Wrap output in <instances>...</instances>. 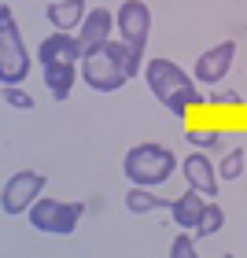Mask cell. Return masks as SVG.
<instances>
[{"mask_svg":"<svg viewBox=\"0 0 247 258\" xmlns=\"http://www.w3.org/2000/svg\"><path fill=\"white\" fill-rule=\"evenodd\" d=\"M181 162L166 144H155V140H144V144H133L122 159V173L129 184H140V188H159L173 177Z\"/></svg>","mask_w":247,"mask_h":258,"instance_id":"277c9868","label":"cell"},{"mask_svg":"<svg viewBox=\"0 0 247 258\" xmlns=\"http://www.w3.org/2000/svg\"><path fill=\"white\" fill-rule=\"evenodd\" d=\"M26 74H30V52L22 44V30L11 15V4H0V81L22 85Z\"/></svg>","mask_w":247,"mask_h":258,"instance_id":"5b68a950","label":"cell"},{"mask_svg":"<svg viewBox=\"0 0 247 258\" xmlns=\"http://www.w3.org/2000/svg\"><path fill=\"white\" fill-rule=\"evenodd\" d=\"M221 225H225V210H221L214 199H207V210H203V218H199V225H196L192 236L207 240V236H214V232H221Z\"/></svg>","mask_w":247,"mask_h":258,"instance_id":"9a60e30c","label":"cell"},{"mask_svg":"<svg viewBox=\"0 0 247 258\" xmlns=\"http://www.w3.org/2000/svg\"><path fill=\"white\" fill-rule=\"evenodd\" d=\"M243 166H247V151L243 148H229L225 155H221V162H218V177L221 181H236L243 173Z\"/></svg>","mask_w":247,"mask_h":258,"instance_id":"2e32d148","label":"cell"},{"mask_svg":"<svg viewBox=\"0 0 247 258\" xmlns=\"http://www.w3.org/2000/svg\"><path fill=\"white\" fill-rule=\"evenodd\" d=\"M184 140L192 144L196 151H214V148H221V133L218 129H184Z\"/></svg>","mask_w":247,"mask_h":258,"instance_id":"e0dca14e","label":"cell"},{"mask_svg":"<svg viewBox=\"0 0 247 258\" xmlns=\"http://www.w3.org/2000/svg\"><path fill=\"white\" fill-rule=\"evenodd\" d=\"M44 184H48L44 173H37V170H15L4 181V192H0V207H4V214L8 218L30 214V207L44 196Z\"/></svg>","mask_w":247,"mask_h":258,"instance_id":"52a82bcc","label":"cell"},{"mask_svg":"<svg viewBox=\"0 0 247 258\" xmlns=\"http://www.w3.org/2000/svg\"><path fill=\"white\" fill-rule=\"evenodd\" d=\"M4 103L15 111H33V96L22 85H4Z\"/></svg>","mask_w":247,"mask_h":258,"instance_id":"ac0fdd59","label":"cell"},{"mask_svg":"<svg viewBox=\"0 0 247 258\" xmlns=\"http://www.w3.org/2000/svg\"><path fill=\"white\" fill-rule=\"evenodd\" d=\"M181 173H184V181H188V188H196V192H203L207 199H214L218 196V166L210 162L203 151H188V155L181 159Z\"/></svg>","mask_w":247,"mask_h":258,"instance_id":"30bf717a","label":"cell"},{"mask_svg":"<svg viewBox=\"0 0 247 258\" xmlns=\"http://www.w3.org/2000/svg\"><path fill=\"white\" fill-rule=\"evenodd\" d=\"M170 258H199V251H196V240L188 236V232L173 236V240H170Z\"/></svg>","mask_w":247,"mask_h":258,"instance_id":"d6986e66","label":"cell"},{"mask_svg":"<svg viewBox=\"0 0 247 258\" xmlns=\"http://www.w3.org/2000/svg\"><path fill=\"white\" fill-rule=\"evenodd\" d=\"M81 55H85V44L78 41V33L55 30L41 41L37 63H41V74H44V85H48L52 100L63 103L74 92V81L81 78Z\"/></svg>","mask_w":247,"mask_h":258,"instance_id":"3957f363","label":"cell"},{"mask_svg":"<svg viewBox=\"0 0 247 258\" xmlns=\"http://www.w3.org/2000/svg\"><path fill=\"white\" fill-rule=\"evenodd\" d=\"M85 15H89L85 0H55V4L44 8V19H48L55 30H63V33H74L81 22H85Z\"/></svg>","mask_w":247,"mask_h":258,"instance_id":"4fadbf2b","label":"cell"},{"mask_svg":"<svg viewBox=\"0 0 247 258\" xmlns=\"http://www.w3.org/2000/svg\"><path fill=\"white\" fill-rule=\"evenodd\" d=\"M114 33H118V19H114V11L111 8H89L85 22L78 26V41L85 44V48H92V44L111 41Z\"/></svg>","mask_w":247,"mask_h":258,"instance_id":"8fae6325","label":"cell"},{"mask_svg":"<svg viewBox=\"0 0 247 258\" xmlns=\"http://www.w3.org/2000/svg\"><path fill=\"white\" fill-rule=\"evenodd\" d=\"M221 258H236V254H229V251H225V254H221Z\"/></svg>","mask_w":247,"mask_h":258,"instance_id":"44dd1931","label":"cell"},{"mask_svg":"<svg viewBox=\"0 0 247 258\" xmlns=\"http://www.w3.org/2000/svg\"><path fill=\"white\" fill-rule=\"evenodd\" d=\"M30 225L44 232V236H70L81 225V203H67V199H48L41 196L30 207Z\"/></svg>","mask_w":247,"mask_h":258,"instance_id":"8992f818","label":"cell"},{"mask_svg":"<svg viewBox=\"0 0 247 258\" xmlns=\"http://www.w3.org/2000/svg\"><path fill=\"white\" fill-rule=\"evenodd\" d=\"M207 103H214V107H240L243 103V96L236 89H225V92H210L207 96Z\"/></svg>","mask_w":247,"mask_h":258,"instance_id":"ffe728a7","label":"cell"},{"mask_svg":"<svg viewBox=\"0 0 247 258\" xmlns=\"http://www.w3.org/2000/svg\"><path fill=\"white\" fill-rule=\"evenodd\" d=\"M173 199H159L151 188H140V184H129L126 192V210L129 214H151V210H170Z\"/></svg>","mask_w":247,"mask_h":258,"instance_id":"5bb4252c","label":"cell"},{"mask_svg":"<svg viewBox=\"0 0 247 258\" xmlns=\"http://www.w3.org/2000/svg\"><path fill=\"white\" fill-rule=\"evenodd\" d=\"M140 70H144V63H140L118 37H111L103 44H92V48H85V55H81V81H85L92 92H118Z\"/></svg>","mask_w":247,"mask_h":258,"instance_id":"6da1fadb","label":"cell"},{"mask_svg":"<svg viewBox=\"0 0 247 258\" xmlns=\"http://www.w3.org/2000/svg\"><path fill=\"white\" fill-rule=\"evenodd\" d=\"M203 210H207V196L196 192V188H184V192L170 203V218H173V225H177L181 232H196Z\"/></svg>","mask_w":247,"mask_h":258,"instance_id":"7c38bea8","label":"cell"},{"mask_svg":"<svg viewBox=\"0 0 247 258\" xmlns=\"http://www.w3.org/2000/svg\"><path fill=\"white\" fill-rule=\"evenodd\" d=\"M144 81H148L151 96H155L173 118H188L196 107L207 103V96L196 89L199 81L192 74H184L173 59H162V55L159 59H144Z\"/></svg>","mask_w":247,"mask_h":258,"instance_id":"7a4b0ae2","label":"cell"},{"mask_svg":"<svg viewBox=\"0 0 247 258\" xmlns=\"http://www.w3.org/2000/svg\"><path fill=\"white\" fill-rule=\"evenodd\" d=\"M232 59H236V41H218L214 48H207L192 67V78L199 85H221V78L232 70Z\"/></svg>","mask_w":247,"mask_h":258,"instance_id":"9c48e42d","label":"cell"},{"mask_svg":"<svg viewBox=\"0 0 247 258\" xmlns=\"http://www.w3.org/2000/svg\"><path fill=\"white\" fill-rule=\"evenodd\" d=\"M114 19H118V41L144 63V48H148V37H151V11H148V4L144 0H122L118 11H114Z\"/></svg>","mask_w":247,"mask_h":258,"instance_id":"ba28073f","label":"cell"}]
</instances>
